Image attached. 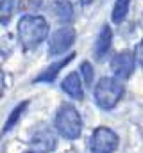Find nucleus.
Wrapping results in <instances>:
<instances>
[{
  "label": "nucleus",
  "mask_w": 143,
  "mask_h": 153,
  "mask_svg": "<svg viewBox=\"0 0 143 153\" xmlns=\"http://www.w3.org/2000/svg\"><path fill=\"white\" fill-rule=\"evenodd\" d=\"M18 39L25 50H34L38 48L43 39H47L50 25L43 16L36 14H25L18 22Z\"/></svg>",
  "instance_id": "nucleus-1"
},
{
  "label": "nucleus",
  "mask_w": 143,
  "mask_h": 153,
  "mask_svg": "<svg viewBox=\"0 0 143 153\" xmlns=\"http://www.w3.org/2000/svg\"><path fill=\"white\" fill-rule=\"evenodd\" d=\"M54 126L57 130V134L65 139H77L82 132V119L79 111L72 105V103H63L54 117Z\"/></svg>",
  "instance_id": "nucleus-2"
},
{
  "label": "nucleus",
  "mask_w": 143,
  "mask_h": 153,
  "mask_svg": "<svg viewBox=\"0 0 143 153\" xmlns=\"http://www.w3.org/2000/svg\"><path fill=\"white\" fill-rule=\"evenodd\" d=\"M123 84L114 78V76H102L100 82L95 85V102L100 109L104 111H111L116 107V103L122 100L123 96Z\"/></svg>",
  "instance_id": "nucleus-3"
},
{
  "label": "nucleus",
  "mask_w": 143,
  "mask_h": 153,
  "mask_svg": "<svg viewBox=\"0 0 143 153\" xmlns=\"http://www.w3.org/2000/svg\"><path fill=\"white\" fill-rule=\"evenodd\" d=\"M118 148V135L107 128V126H99L91 134L90 139V150L91 153H113Z\"/></svg>",
  "instance_id": "nucleus-4"
},
{
  "label": "nucleus",
  "mask_w": 143,
  "mask_h": 153,
  "mask_svg": "<svg viewBox=\"0 0 143 153\" xmlns=\"http://www.w3.org/2000/svg\"><path fill=\"white\" fill-rule=\"evenodd\" d=\"M73 41H75V30H73V27L66 25V27L57 29L52 34V38L48 39V53L50 55H61V53H65L73 45Z\"/></svg>",
  "instance_id": "nucleus-5"
},
{
  "label": "nucleus",
  "mask_w": 143,
  "mask_h": 153,
  "mask_svg": "<svg viewBox=\"0 0 143 153\" xmlns=\"http://www.w3.org/2000/svg\"><path fill=\"white\" fill-rule=\"evenodd\" d=\"M134 66H136V59H134V52H129V50H123L120 53H116L111 61V70H113V75L118 80H125L132 75L134 71Z\"/></svg>",
  "instance_id": "nucleus-6"
},
{
  "label": "nucleus",
  "mask_w": 143,
  "mask_h": 153,
  "mask_svg": "<svg viewBox=\"0 0 143 153\" xmlns=\"http://www.w3.org/2000/svg\"><path fill=\"white\" fill-rule=\"evenodd\" d=\"M56 135L48 128H39L36 130L31 137V146L34 148L36 153H48L56 148Z\"/></svg>",
  "instance_id": "nucleus-7"
},
{
  "label": "nucleus",
  "mask_w": 143,
  "mask_h": 153,
  "mask_svg": "<svg viewBox=\"0 0 143 153\" xmlns=\"http://www.w3.org/2000/svg\"><path fill=\"white\" fill-rule=\"evenodd\" d=\"M61 87H63V91L72 96L73 100H81L82 96H84V87H82V80H81V76L79 73H70V75L65 76V80L61 82Z\"/></svg>",
  "instance_id": "nucleus-8"
},
{
  "label": "nucleus",
  "mask_w": 143,
  "mask_h": 153,
  "mask_svg": "<svg viewBox=\"0 0 143 153\" xmlns=\"http://www.w3.org/2000/svg\"><path fill=\"white\" fill-rule=\"evenodd\" d=\"M73 57H75V53H68V55H66L65 59H61L59 62H54V64H50V66H48L45 71H41L39 75L36 76L34 82H54V80H56V76H57V73H59V71H61V70H63V68H65V66L70 62Z\"/></svg>",
  "instance_id": "nucleus-9"
},
{
  "label": "nucleus",
  "mask_w": 143,
  "mask_h": 153,
  "mask_svg": "<svg viewBox=\"0 0 143 153\" xmlns=\"http://www.w3.org/2000/svg\"><path fill=\"white\" fill-rule=\"evenodd\" d=\"M111 43H113V30H111L109 25H104L102 30H100V34H99V38H97V43H95V55L99 59L104 57L109 52Z\"/></svg>",
  "instance_id": "nucleus-10"
},
{
  "label": "nucleus",
  "mask_w": 143,
  "mask_h": 153,
  "mask_svg": "<svg viewBox=\"0 0 143 153\" xmlns=\"http://www.w3.org/2000/svg\"><path fill=\"white\" fill-rule=\"evenodd\" d=\"M20 7V0H0V23L7 25Z\"/></svg>",
  "instance_id": "nucleus-11"
},
{
  "label": "nucleus",
  "mask_w": 143,
  "mask_h": 153,
  "mask_svg": "<svg viewBox=\"0 0 143 153\" xmlns=\"http://www.w3.org/2000/svg\"><path fill=\"white\" fill-rule=\"evenodd\" d=\"M129 7H131V0H116L114 2V7H113V22L114 23H122L129 13Z\"/></svg>",
  "instance_id": "nucleus-12"
},
{
  "label": "nucleus",
  "mask_w": 143,
  "mask_h": 153,
  "mask_svg": "<svg viewBox=\"0 0 143 153\" xmlns=\"http://www.w3.org/2000/svg\"><path fill=\"white\" fill-rule=\"evenodd\" d=\"M56 14L59 16V20L68 22V20L72 18V14H73V7H72V4L70 2H66V0L57 2V5H56Z\"/></svg>",
  "instance_id": "nucleus-13"
},
{
  "label": "nucleus",
  "mask_w": 143,
  "mask_h": 153,
  "mask_svg": "<svg viewBox=\"0 0 143 153\" xmlns=\"http://www.w3.org/2000/svg\"><path fill=\"white\" fill-rule=\"evenodd\" d=\"M27 105H29V103H27V102H23V103H20V105H18V107L14 109V112H13V114L9 116V119H7V123H5V128H4L5 132L13 128V125H14V123L18 121V117L22 116V112H23V109H25Z\"/></svg>",
  "instance_id": "nucleus-14"
},
{
  "label": "nucleus",
  "mask_w": 143,
  "mask_h": 153,
  "mask_svg": "<svg viewBox=\"0 0 143 153\" xmlns=\"http://www.w3.org/2000/svg\"><path fill=\"white\" fill-rule=\"evenodd\" d=\"M81 73L84 76L86 85H91V82H93V68H91V64H90L88 61H84V62L81 64Z\"/></svg>",
  "instance_id": "nucleus-15"
},
{
  "label": "nucleus",
  "mask_w": 143,
  "mask_h": 153,
  "mask_svg": "<svg viewBox=\"0 0 143 153\" xmlns=\"http://www.w3.org/2000/svg\"><path fill=\"white\" fill-rule=\"evenodd\" d=\"M134 59H136V61H138V62L143 66V39L138 43V45H136V50H134Z\"/></svg>",
  "instance_id": "nucleus-16"
},
{
  "label": "nucleus",
  "mask_w": 143,
  "mask_h": 153,
  "mask_svg": "<svg viewBox=\"0 0 143 153\" xmlns=\"http://www.w3.org/2000/svg\"><path fill=\"white\" fill-rule=\"evenodd\" d=\"M4 94V71L0 70V96Z\"/></svg>",
  "instance_id": "nucleus-17"
},
{
  "label": "nucleus",
  "mask_w": 143,
  "mask_h": 153,
  "mask_svg": "<svg viewBox=\"0 0 143 153\" xmlns=\"http://www.w3.org/2000/svg\"><path fill=\"white\" fill-rule=\"evenodd\" d=\"M91 2H93V0H81V4H82V5H90Z\"/></svg>",
  "instance_id": "nucleus-18"
},
{
  "label": "nucleus",
  "mask_w": 143,
  "mask_h": 153,
  "mask_svg": "<svg viewBox=\"0 0 143 153\" xmlns=\"http://www.w3.org/2000/svg\"><path fill=\"white\" fill-rule=\"evenodd\" d=\"M27 153H36V152H27Z\"/></svg>",
  "instance_id": "nucleus-19"
}]
</instances>
